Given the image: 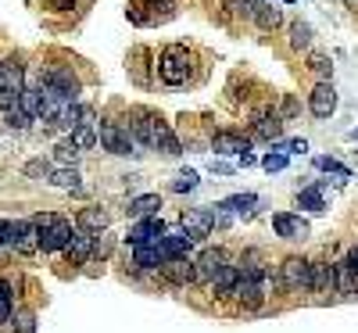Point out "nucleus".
Instances as JSON below:
<instances>
[{
  "mask_svg": "<svg viewBox=\"0 0 358 333\" xmlns=\"http://www.w3.org/2000/svg\"><path fill=\"white\" fill-rule=\"evenodd\" d=\"M33 222H36V233H40V251L43 255L65 251L69 240L76 236V222L57 215V211H40V215H33Z\"/></svg>",
  "mask_w": 358,
  "mask_h": 333,
  "instance_id": "f257e3e1",
  "label": "nucleus"
},
{
  "mask_svg": "<svg viewBox=\"0 0 358 333\" xmlns=\"http://www.w3.org/2000/svg\"><path fill=\"white\" fill-rule=\"evenodd\" d=\"M155 69H158V79L165 86H183L190 79V54H187V47H179V43L165 47L158 54V65Z\"/></svg>",
  "mask_w": 358,
  "mask_h": 333,
  "instance_id": "f03ea898",
  "label": "nucleus"
},
{
  "mask_svg": "<svg viewBox=\"0 0 358 333\" xmlns=\"http://www.w3.org/2000/svg\"><path fill=\"white\" fill-rule=\"evenodd\" d=\"M40 86L50 90V94H57L65 104H79V90H83L79 76L72 69H65V65H47L43 76H40Z\"/></svg>",
  "mask_w": 358,
  "mask_h": 333,
  "instance_id": "7ed1b4c3",
  "label": "nucleus"
},
{
  "mask_svg": "<svg viewBox=\"0 0 358 333\" xmlns=\"http://www.w3.org/2000/svg\"><path fill=\"white\" fill-rule=\"evenodd\" d=\"M97 140H101V147L108 150V155H115V158L136 155V143H133L129 129L122 122H115V118H101V122H97Z\"/></svg>",
  "mask_w": 358,
  "mask_h": 333,
  "instance_id": "20e7f679",
  "label": "nucleus"
},
{
  "mask_svg": "<svg viewBox=\"0 0 358 333\" xmlns=\"http://www.w3.org/2000/svg\"><path fill=\"white\" fill-rule=\"evenodd\" d=\"M280 287H283L287 294L312 290V262L301 258V255H290V258L280 265Z\"/></svg>",
  "mask_w": 358,
  "mask_h": 333,
  "instance_id": "39448f33",
  "label": "nucleus"
},
{
  "mask_svg": "<svg viewBox=\"0 0 358 333\" xmlns=\"http://www.w3.org/2000/svg\"><path fill=\"white\" fill-rule=\"evenodd\" d=\"M155 122H158V115L151 108H129V136L136 147H147L151 150L155 147Z\"/></svg>",
  "mask_w": 358,
  "mask_h": 333,
  "instance_id": "423d86ee",
  "label": "nucleus"
},
{
  "mask_svg": "<svg viewBox=\"0 0 358 333\" xmlns=\"http://www.w3.org/2000/svg\"><path fill=\"white\" fill-rule=\"evenodd\" d=\"M165 233H169V226L162 222V215L140 219V222L129 229V248H158Z\"/></svg>",
  "mask_w": 358,
  "mask_h": 333,
  "instance_id": "0eeeda50",
  "label": "nucleus"
},
{
  "mask_svg": "<svg viewBox=\"0 0 358 333\" xmlns=\"http://www.w3.org/2000/svg\"><path fill=\"white\" fill-rule=\"evenodd\" d=\"M229 265V251L226 248H204L201 255H197V262H194V269H197V283H215V276Z\"/></svg>",
  "mask_w": 358,
  "mask_h": 333,
  "instance_id": "6e6552de",
  "label": "nucleus"
},
{
  "mask_svg": "<svg viewBox=\"0 0 358 333\" xmlns=\"http://www.w3.org/2000/svg\"><path fill=\"white\" fill-rule=\"evenodd\" d=\"M251 133L258 140H268V143H276L283 136V115L276 108H258L251 115Z\"/></svg>",
  "mask_w": 358,
  "mask_h": 333,
  "instance_id": "1a4fd4ad",
  "label": "nucleus"
},
{
  "mask_svg": "<svg viewBox=\"0 0 358 333\" xmlns=\"http://www.w3.org/2000/svg\"><path fill=\"white\" fill-rule=\"evenodd\" d=\"M0 90H8L11 97H22V90H25V65H22L18 54L0 57Z\"/></svg>",
  "mask_w": 358,
  "mask_h": 333,
  "instance_id": "9d476101",
  "label": "nucleus"
},
{
  "mask_svg": "<svg viewBox=\"0 0 358 333\" xmlns=\"http://www.w3.org/2000/svg\"><path fill=\"white\" fill-rule=\"evenodd\" d=\"M179 229H183L194 244L197 240H204V236H212V211L208 208H190V211H183V219H179Z\"/></svg>",
  "mask_w": 358,
  "mask_h": 333,
  "instance_id": "9b49d317",
  "label": "nucleus"
},
{
  "mask_svg": "<svg viewBox=\"0 0 358 333\" xmlns=\"http://www.w3.org/2000/svg\"><path fill=\"white\" fill-rule=\"evenodd\" d=\"M273 229L283 240H308L312 236V226L301 215H294V211H280V215H273Z\"/></svg>",
  "mask_w": 358,
  "mask_h": 333,
  "instance_id": "f8f14e48",
  "label": "nucleus"
},
{
  "mask_svg": "<svg viewBox=\"0 0 358 333\" xmlns=\"http://www.w3.org/2000/svg\"><path fill=\"white\" fill-rule=\"evenodd\" d=\"M308 111L315 118H330L337 111V90H334V83H315V90L308 94Z\"/></svg>",
  "mask_w": 358,
  "mask_h": 333,
  "instance_id": "ddd939ff",
  "label": "nucleus"
},
{
  "mask_svg": "<svg viewBox=\"0 0 358 333\" xmlns=\"http://www.w3.org/2000/svg\"><path fill=\"white\" fill-rule=\"evenodd\" d=\"M158 272H162V280H165V283H172V287L197 283V269H194V262H190V258H172V262H165Z\"/></svg>",
  "mask_w": 358,
  "mask_h": 333,
  "instance_id": "4468645a",
  "label": "nucleus"
},
{
  "mask_svg": "<svg viewBox=\"0 0 358 333\" xmlns=\"http://www.w3.org/2000/svg\"><path fill=\"white\" fill-rule=\"evenodd\" d=\"M108 222H111V215L101 208V204H90V208H83L79 215H76V229H83V233H108Z\"/></svg>",
  "mask_w": 358,
  "mask_h": 333,
  "instance_id": "2eb2a0df",
  "label": "nucleus"
},
{
  "mask_svg": "<svg viewBox=\"0 0 358 333\" xmlns=\"http://www.w3.org/2000/svg\"><path fill=\"white\" fill-rule=\"evenodd\" d=\"M151 150H162L165 158H179V155H183V143H179V136L172 133V126L165 122L162 115H158V122H155V147Z\"/></svg>",
  "mask_w": 358,
  "mask_h": 333,
  "instance_id": "dca6fc26",
  "label": "nucleus"
},
{
  "mask_svg": "<svg viewBox=\"0 0 358 333\" xmlns=\"http://www.w3.org/2000/svg\"><path fill=\"white\" fill-rule=\"evenodd\" d=\"M212 150H215V155H236V158H241L244 150H251V143H248V136H244V133L219 129V133L212 136Z\"/></svg>",
  "mask_w": 358,
  "mask_h": 333,
  "instance_id": "f3484780",
  "label": "nucleus"
},
{
  "mask_svg": "<svg viewBox=\"0 0 358 333\" xmlns=\"http://www.w3.org/2000/svg\"><path fill=\"white\" fill-rule=\"evenodd\" d=\"M94 233H83V229H76V236L69 240V248H65V255H69V262L72 265H86V262H94Z\"/></svg>",
  "mask_w": 358,
  "mask_h": 333,
  "instance_id": "a211bd4d",
  "label": "nucleus"
},
{
  "mask_svg": "<svg viewBox=\"0 0 358 333\" xmlns=\"http://www.w3.org/2000/svg\"><path fill=\"white\" fill-rule=\"evenodd\" d=\"M251 22L268 33V29H280L283 25V11L276 4H268V0H255V4H251Z\"/></svg>",
  "mask_w": 358,
  "mask_h": 333,
  "instance_id": "6ab92c4d",
  "label": "nucleus"
},
{
  "mask_svg": "<svg viewBox=\"0 0 358 333\" xmlns=\"http://www.w3.org/2000/svg\"><path fill=\"white\" fill-rule=\"evenodd\" d=\"M162 251H165L169 262H172V258H187V255L194 251V240H190L183 229H169V233L162 236Z\"/></svg>",
  "mask_w": 358,
  "mask_h": 333,
  "instance_id": "aec40b11",
  "label": "nucleus"
},
{
  "mask_svg": "<svg viewBox=\"0 0 358 333\" xmlns=\"http://www.w3.org/2000/svg\"><path fill=\"white\" fill-rule=\"evenodd\" d=\"M312 294H337L334 262H312Z\"/></svg>",
  "mask_w": 358,
  "mask_h": 333,
  "instance_id": "412c9836",
  "label": "nucleus"
},
{
  "mask_svg": "<svg viewBox=\"0 0 358 333\" xmlns=\"http://www.w3.org/2000/svg\"><path fill=\"white\" fill-rule=\"evenodd\" d=\"M158 208H162V194H140V197H129V204H126V215H133V219L140 222V219H151V215H158Z\"/></svg>",
  "mask_w": 358,
  "mask_h": 333,
  "instance_id": "4be33fe9",
  "label": "nucleus"
},
{
  "mask_svg": "<svg viewBox=\"0 0 358 333\" xmlns=\"http://www.w3.org/2000/svg\"><path fill=\"white\" fill-rule=\"evenodd\" d=\"M334 276H337V294L341 297H358V272L348 262H334Z\"/></svg>",
  "mask_w": 358,
  "mask_h": 333,
  "instance_id": "5701e85b",
  "label": "nucleus"
},
{
  "mask_svg": "<svg viewBox=\"0 0 358 333\" xmlns=\"http://www.w3.org/2000/svg\"><path fill=\"white\" fill-rule=\"evenodd\" d=\"M236 283H241V269H236L233 262L215 276V283H212V290H215V297H233V290H236Z\"/></svg>",
  "mask_w": 358,
  "mask_h": 333,
  "instance_id": "b1692460",
  "label": "nucleus"
},
{
  "mask_svg": "<svg viewBox=\"0 0 358 333\" xmlns=\"http://www.w3.org/2000/svg\"><path fill=\"white\" fill-rule=\"evenodd\" d=\"M169 258H165V251H162V244L158 248H133V265L136 269H162Z\"/></svg>",
  "mask_w": 358,
  "mask_h": 333,
  "instance_id": "393cba45",
  "label": "nucleus"
},
{
  "mask_svg": "<svg viewBox=\"0 0 358 333\" xmlns=\"http://www.w3.org/2000/svg\"><path fill=\"white\" fill-rule=\"evenodd\" d=\"M297 208L312 211V215H322V211H326L322 190H319V187H305V190H297Z\"/></svg>",
  "mask_w": 358,
  "mask_h": 333,
  "instance_id": "a878e982",
  "label": "nucleus"
},
{
  "mask_svg": "<svg viewBox=\"0 0 358 333\" xmlns=\"http://www.w3.org/2000/svg\"><path fill=\"white\" fill-rule=\"evenodd\" d=\"M18 108H22L29 118H40V83H25L22 97H18Z\"/></svg>",
  "mask_w": 358,
  "mask_h": 333,
  "instance_id": "bb28decb",
  "label": "nucleus"
},
{
  "mask_svg": "<svg viewBox=\"0 0 358 333\" xmlns=\"http://www.w3.org/2000/svg\"><path fill=\"white\" fill-rule=\"evenodd\" d=\"M47 183H50V187H62V190H72V187L79 183V172H76V165H62V169L50 172Z\"/></svg>",
  "mask_w": 358,
  "mask_h": 333,
  "instance_id": "cd10ccee",
  "label": "nucleus"
},
{
  "mask_svg": "<svg viewBox=\"0 0 358 333\" xmlns=\"http://www.w3.org/2000/svg\"><path fill=\"white\" fill-rule=\"evenodd\" d=\"M226 211H244V215H251L255 211V204H258V197L255 194H233V197H226V201H219Z\"/></svg>",
  "mask_w": 358,
  "mask_h": 333,
  "instance_id": "c85d7f7f",
  "label": "nucleus"
},
{
  "mask_svg": "<svg viewBox=\"0 0 358 333\" xmlns=\"http://www.w3.org/2000/svg\"><path fill=\"white\" fill-rule=\"evenodd\" d=\"M290 47H294V50L312 47V25H308V22H294V25H290Z\"/></svg>",
  "mask_w": 358,
  "mask_h": 333,
  "instance_id": "c756f323",
  "label": "nucleus"
},
{
  "mask_svg": "<svg viewBox=\"0 0 358 333\" xmlns=\"http://www.w3.org/2000/svg\"><path fill=\"white\" fill-rule=\"evenodd\" d=\"M79 155H83V150H79V147L72 143V136H69V140H57V143H54V158L62 162V165H76V162H79Z\"/></svg>",
  "mask_w": 358,
  "mask_h": 333,
  "instance_id": "7c9ffc66",
  "label": "nucleus"
},
{
  "mask_svg": "<svg viewBox=\"0 0 358 333\" xmlns=\"http://www.w3.org/2000/svg\"><path fill=\"white\" fill-rule=\"evenodd\" d=\"M33 122H36V118H29V115H25L22 108H11V111L4 115V126H8L11 133H25V129L33 126Z\"/></svg>",
  "mask_w": 358,
  "mask_h": 333,
  "instance_id": "2f4dec72",
  "label": "nucleus"
},
{
  "mask_svg": "<svg viewBox=\"0 0 358 333\" xmlns=\"http://www.w3.org/2000/svg\"><path fill=\"white\" fill-rule=\"evenodd\" d=\"M308 69L319 76V83H330V76H334V62L326 54H312L308 57Z\"/></svg>",
  "mask_w": 358,
  "mask_h": 333,
  "instance_id": "473e14b6",
  "label": "nucleus"
},
{
  "mask_svg": "<svg viewBox=\"0 0 358 333\" xmlns=\"http://www.w3.org/2000/svg\"><path fill=\"white\" fill-rule=\"evenodd\" d=\"M15 316V294H11V283H0V326L11 323Z\"/></svg>",
  "mask_w": 358,
  "mask_h": 333,
  "instance_id": "72a5a7b5",
  "label": "nucleus"
},
{
  "mask_svg": "<svg viewBox=\"0 0 358 333\" xmlns=\"http://www.w3.org/2000/svg\"><path fill=\"white\" fill-rule=\"evenodd\" d=\"M129 57H133V65H129V69H133V79H136L140 86H147V83H151V79H147V65H143V62H147V50H143V47H133Z\"/></svg>",
  "mask_w": 358,
  "mask_h": 333,
  "instance_id": "f704fd0d",
  "label": "nucleus"
},
{
  "mask_svg": "<svg viewBox=\"0 0 358 333\" xmlns=\"http://www.w3.org/2000/svg\"><path fill=\"white\" fill-rule=\"evenodd\" d=\"M29 179H50V172H54V165L47 162V158H33V162H25V169H22Z\"/></svg>",
  "mask_w": 358,
  "mask_h": 333,
  "instance_id": "c9c22d12",
  "label": "nucleus"
},
{
  "mask_svg": "<svg viewBox=\"0 0 358 333\" xmlns=\"http://www.w3.org/2000/svg\"><path fill=\"white\" fill-rule=\"evenodd\" d=\"M197 183H201L197 172L187 169V172H179V176L172 179V190H176V194H190V190H197Z\"/></svg>",
  "mask_w": 358,
  "mask_h": 333,
  "instance_id": "e433bc0d",
  "label": "nucleus"
},
{
  "mask_svg": "<svg viewBox=\"0 0 358 333\" xmlns=\"http://www.w3.org/2000/svg\"><path fill=\"white\" fill-rule=\"evenodd\" d=\"M72 143H76L79 150L94 147V143H97V129H94V126H79V129H72Z\"/></svg>",
  "mask_w": 358,
  "mask_h": 333,
  "instance_id": "4c0bfd02",
  "label": "nucleus"
},
{
  "mask_svg": "<svg viewBox=\"0 0 358 333\" xmlns=\"http://www.w3.org/2000/svg\"><path fill=\"white\" fill-rule=\"evenodd\" d=\"M262 169L265 172H283L287 169V155H283V150H268V155L262 158Z\"/></svg>",
  "mask_w": 358,
  "mask_h": 333,
  "instance_id": "58836bf2",
  "label": "nucleus"
},
{
  "mask_svg": "<svg viewBox=\"0 0 358 333\" xmlns=\"http://www.w3.org/2000/svg\"><path fill=\"white\" fill-rule=\"evenodd\" d=\"M208 211H212V226H215V229H226V226L233 222V219H229V211H226L222 204H208Z\"/></svg>",
  "mask_w": 358,
  "mask_h": 333,
  "instance_id": "ea45409f",
  "label": "nucleus"
},
{
  "mask_svg": "<svg viewBox=\"0 0 358 333\" xmlns=\"http://www.w3.org/2000/svg\"><path fill=\"white\" fill-rule=\"evenodd\" d=\"M15 330H18V333H36V319H33V312H25V309H22V312L15 316Z\"/></svg>",
  "mask_w": 358,
  "mask_h": 333,
  "instance_id": "a19ab883",
  "label": "nucleus"
},
{
  "mask_svg": "<svg viewBox=\"0 0 358 333\" xmlns=\"http://www.w3.org/2000/svg\"><path fill=\"white\" fill-rule=\"evenodd\" d=\"M315 165H319V169H322V172H337V176H344V179H348V176H351V169H348V165H341V162H337V158H319V162H315Z\"/></svg>",
  "mask_w": 358,
  "mask_h": 333,
  "instance_id": "79ce46f5",
  "label": "nucleus"
},
{
  "mask_svg": "<svg viewBox=\"0 0 358 333\" xmlns=\"http://www.w3.org/2000/svg\"><path fill=\"white\" fill-rule=\"evenodd\" d=\"M111 255V236L108 233H97V240H94V258H108Z\"/></svg>",
  "mask_w": 358,
  "mask_h": 333,
  "instance_id": "37998d69",
  "label": "nucleus"
},
{
  "mask_svg": "<svg viewBox=\"0 0 358 333\" xmlns=\"http://www.w3.org/2000/svg\"><path fill=\"white\" fill-rule=\"evenodd\" d=\"M143 4L151 8V11H172V8H176V0H143Z\"/></svg>",
  "mask_w": 358,
  "mask_h": 333,
  "instance_id": "c03bdc74",
  "label": "nucleus"
},
{
  "mask_svg": "<svg viewBox=\"0 0 358 333\" xmlns=\"http://www.w3.org/2000/svg\"><path fill=\"white\" fill-rule=\"evenodd\" d=\"M47 4H50V11H62V15H65V11L76 8V0H47Z\"/></svg>",
  "mask_w": 358,
  "mask_h": 333,
  "instance_id": "a18cd8bd",
  "label": "nucleus"
},
{
  "mask_svg": "<svg viewBox=\"0 0 358 333\" xmlns=\"http://www.w3.org/2000/svg\"><path fill=\"white\" fill-rule=\"evenodd\" d=\"M280 115H283V122H287V118H294V115H297V101H294V97H287V101H283V108H280Z\"/></svg>",
  "mask_w": 358,
  "mask_h": 333,
  "instance_id": "49530a36",
  "label": "nucleus"
},
{
  "mask_svg": "<svg viewBox=\"0 0 358 333\" xmlns=\"http://www.w3.org/2000/svg\"><path fill=\"white\" fill-rule=\"evenodd\" d=\"M305 150H308L305 140H290V143H287V155H305Z\"/></svg>",
  "mask_w": 358,
  "mask_h": 333,
  "instance_id": "de8ad7c7",
  "label": "nucleus"
},
{
  "mask_svg": "<svg viewBox=\"0 0 358 333\" xmlns=\"http://www.w3.org/2000/svg\"><path fill=\"white\" fill-rule=\"evenodd\" d=\"M344 262H348V265H351V269L358 272V244H355V248H351V251L344 255Z\"/></svg>",
  "mask_w": 358,
  "mask_h": 333,
  "instance_id": "09e8293b",
  "label": "nucleus"
},
{
  "mask_svg": "<svg viewBox=\"0 0 358 333\" xmlns=\"http://www.w3.org/2000/svg\"><path fill=\"white\" fill-rule=\"evenodd\" d=\"M241 165H244V169H251V165H255V155H251V150H244V155H241Z\"/></svg>",
  "mask_w": 358,
  "mask_h": 333,
  "instance_id": "8fccbe9b",
  "label": "nucleus"
},
{
  "mask_svg": "<svg viewBox=\"0 0 358 333\" xmlns=\"http://www.w3.org/2000/svg\"><path fill=\"white\" fill-rule=\"evenodd\" d=\"M344 8H351V11L358 15V0H344Z\"/></svg>",
  "mask_w": 358,
  "mask_h": 333,
  "instance_id": "3c124183",
  "label": "nucleus"
},
{
  "mask_svg": "<svg viewBox=\"0 0 358 333\" xmlns=\"http://www.w3.org/2000/svg\"><path fill=\"white\" fill-rule=\"evenodd\" d=\"M268 4H273V0H268Z\"/></svg>",
  "mask_w": 358,
  "mask_h": 333,
  "instance_id": "603ef678",
  "label": "nucleus"
}]
</instances>
